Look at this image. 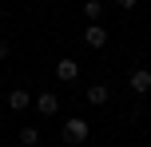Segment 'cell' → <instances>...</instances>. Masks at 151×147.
<instances>
[{"label":"cell","mask_w":151,"mask_h":147,"mask_svg":"<svg viewBox=\"0 0 151 147\" xmlns=\"http://www.w3.org/2000/svg\"><path fill=\"white\" fill-rule=\"evenodd\" d=\"M8 52H12V48H8V40H0V60H8Z\"/></svg>","instance_id":"obj_11"},{"label":"cell","mask_w":151,"mask_h":147,"mask_svg":"<svg viewBox=\"0 0 151 147\" xmlns=\"http://www.w3.org/2000/svg\"><path fill=\"white\" fill-rule=\"evenodd\" d=\"M83 100H88L91 108H104V103L111 100V87H107V84H91L88 92H83Z\"/></svg>","instance_id":"obj_5"},{"label":"cell","mask_w":151,"mask_h":147,"mask_svg":"<svg viewBox=\"0 0 151 147\" xmlns=\"http://www.w3.org/2000/svg\"><path fill=\"white\" fill-rule=\"evenodd\" d=\"M127 87H131L135 95H147V92H151V68H135L131 80H127Z\"/></svg>","instance_id":"obj_3"},{"label":"cell","mask_w":151,"mask_h":147,"mask_svg":"<svg viewBox=\"0 0 151 147\" xmlns=\"http://www.w3.org/2000/svg\"><path fill=\"white\" fill-rule=\"evenodd\" d=\"M115 4H119V8H123V12H131V8H135V4H139V0H115Z\"/></svg>","instance_id":"obj_10"},{"label":"cell","mask_w":151,"mask_h":147,"mask_svg":"<svg viewBox=\"0 0 151 147\" xmlns=\"http://www.w3.org/2000/svg\"><path fill=\"white\" fill-rule=\"evenodd\" d=\"M20 143L24 147H36L40 143V127H20Z\"/></svg>","instance_id":"obj_8"},{"label":"cell","mask_w":151,"mask_h":147,"mask_svg":"<svg viewBox=\"0 0 151 147\" xmlns=\"http://www.w3.org/2000/svg\"><path fill=\"white\" fill-rule=\"evenodd\" d=\"M83 16H88V20H99V16H104V0H88V4H83Z\"/></svg>","instance_id":"obj_9"},{"label":"cell","mask_w":151,"mask_h":147,"mask_svg":"<svg viewBox=\"0 0 151 147\" xmlns=\"http://www.w3.org/2000/svg\"><path fill=\"white\" fill-rule=\"evenodd\" d=\"M36 108H40V115H56V111H60V95H56V92H40L36 95Z\"/></svg>","instance_id":"obj_6"},{"label":"cell","mask_w":151,"mask_h":147,"mask_svg":"<svg viewBox=\"0 0 151 147\" xmlns=\"http://www.w3.org/2000/svg\"><path fill=\"white\" fill-rule=\"evenodd\" d=\"M64 139H68V143H88V139H91V123H88L83 115L64 119Z\"/></svg>","instance_id":"obj_1"},{"label":"cell","mask_w":151,"mask_h":147,"mask_svg":"<svg viewBox=\"0 0 151 147\" xmlns=\"http://www.w3.org/2000/svg\"><path fill=\"white\" fill-rule=\"evenodd\" d=\"M83 44H88L91 52H96V48H104V44H107V28H99V20H91L88 28H83Z\"/></svg>","instance_id":"obj_2"},{"label":"cell","mask_w":151,"mask_h":147,"mask_svg":"<svg viewBox=\"0 0 151 147\" xmlns=\"http://www.w3.org/2000/svg\"><path fill=\"white\" fill-rule=\"evenodd\" d=\"M56 80H60V84H76V80H80V64L64 56V60L56 64Z\"/></svg>","instance_id":"obj_4"},{"label":"cell","mask_w":151,"mask_h":147,"mask_svg":"<svg viewBox=\"0 0 151 147\" xmlns=\"http://www.w3.org/2000/svg\"><path fill=\"white\" fill-rule=\"evenodd\" d=\"M32 103V92H24V87H12V92H8V108L12 111H24Z\"/></svg>","instance_id":"obj_7"}]
</instances>
